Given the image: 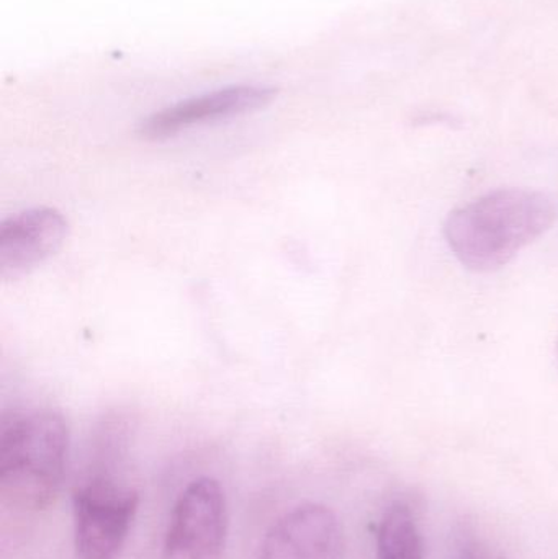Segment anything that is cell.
I'll return each mask as SVG.
<instances>
[{
	"label": "cell",
	"mask_w": 558,
	"mask_h": 559,
	"mask_svg": "<svg viewBox=\"0 0 558 559\" xmlns=\"http://www.w3.org/2000/svg\"><path fill=\"white\" fill-rule=\"evenodd\" d=\"M556 219L553 202L526 189L487 193L446 219L444 238L468 271L494 272L546 235Z\"/></svg>",
	"instance_id": "obj_1"
},
{
	"label": "cell",
	"mask_w": 558,
	"mask_h": 559,
	"mask_svg": "<svg viewBox=\"0 0 558 559\" xmlns=\"http://www.w3.org/2000/svg\"><path fill=\"white\" fill-rule=\"evenodd\" d=\"M69 459V427L58 411L16 413L0 429V495L20 511L48 509L58 498Z\"/></svg>",
	"instance_id": "obj_2"
},
{
	"label": "cell",
	"mask_w": 558,
	"mask_h": 559,
	"mask_svg": "<svg viewBox=\"0 0 558 559\" xmlns=\"http://www.w3.org/2000/svg\"><path fill=\"white\" fill-rule=\"evenodd\" d=\"M140 508V492L110 473L85 476L72 491L79 559H117Z\"/></svg>",
	"instance_id": "obj_3"
},
{
	"label": "cell",
	"mask_w": 558,
	"mask_h": 559,
	"mask_svg": "<svg viewBox=\"0 0 558 559\" xmlns=\"http://www.w3.org/2000/svg\"><path fill=\"white\" fill-rule=\"evenodd\" d=\"M228 527L225 489L216 479L200 476L174 502L161 559H222Z\"/></svg>",
	"instance_id": "obj_4"
},
{
	"label": "cell",
	"mask_w": 558,
	"mask_h": 559,
	"mask_svg": "<svg viewBox=\"0 0 558 559\" xmlns=\"http://www.w3.org/2000/svg\"><path fill=\"white\" fill-rule=\"evenodd\" d=\"M277 88L259 84H238L176 102L141 121L138 133L150 141L167 140L202 124L254 114L269 107Z\"/></svg>",
	"instance_id": "obj_5"
},
{
	"label": "cell",
	"mask_w": 558,
	"mask_h": 559,
	"mask_svg": "<svg viewBox=\"0 0 558 559\" xmlns=\"http://www.w3.org/2000/svg\"><path fill=\"white\" fill-rule=\"evenodd\" d=\"M340 519L317 502L297 506L271 525L256 559H343Z\"/></svg>",
	"instance_id": "obj_6"
},
{
	"label": "cell",
	"mask_w": 558,
	"mask_h": 559,
	"mask_svg": "<svg viewBox=\"0 0 558 559\" xmlns=\"http://www.w3.org/2000/svg\"><path fill=\"white\" fill-rule=\"evenodd\" d=\"M69 223L49 206L10 216L0 228V278L15 282L45 264L64 245Z\"/></svg>",
	"instance_id": "obj_7"
},
{
	"label": "cell",
	"mask_w": 558,
	"mask_h": 559,
	"mask_svg": "<svg viewBox=\"0 0 558 559\" xmlns=\"http://www.w3.org/2000/svg\"><path fill=\"white\" fill-rule=\"evenodd\" d=\"M377 559H423L422 531L408 506L395 502L385 509L377 527Z\"/></svg>",
	"instance_id": "obj_8"
},
{
	"label": "cell",
	"mask_w": 558,
	"mask_h": 559,
	"mask_svg": "<svg viewBox=\"0 0 558 559\" xmlns=\"http://www.w3.org/2000/svg\"><path fill=\"white\" fill-rule=\"evenodd\" d=\"M454 559H507V557L490 542L474 540L464 545Z\"/></svg>",
	"instance_id": "obj_9"
},
{
	"label": "cell",
	"mask_w": 558,
	"mask_h": 559,
	"mask_svg": "<svg viewBox=\"0 0 558 559\" xmlns=\"http://www.w3.org/2000/svg\"><path fill=\"white\" fill-rule=\"evenodd\" d=\"M557 357H558V341H557Z\"/></svg>",
	"instance_id": "obj_10"
}]
</instances>
